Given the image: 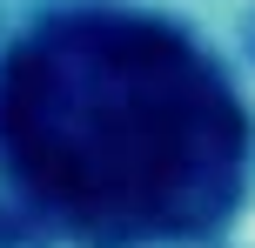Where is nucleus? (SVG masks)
Returning <instances> with one entry per match:
<instances>
[{"label": "nucleus", "instance_id": "1", "mask_svg": "<svg viewBox=\"0 0 255 248\" xmlns=\"http://www.w3.org/2000/svg\"><path fill=\"white\" fill-rule=\"evenodd\" d=\"M202 81L161 27L121 13H61L7 54L0 74V155L40 215L81 235L168 228L195 181L181 128Z\"/></svg>", "mask_w": 255, "mask_h": 248}]
</instances>
